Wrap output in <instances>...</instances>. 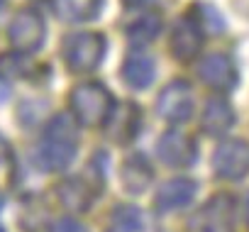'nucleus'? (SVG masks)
<instances>
[{
	"instance_id": "nucleus-1",
	"label": "nucleus",
	"mask_w": 249,
	"mask_h": 232,
	"mask_svg": "<svg viewBox=\"0 0 249 232\" xmlns=\"http://www.w3.org/2000/svg\"><path fill=\"white\" fill-rule=\"evenodd\" d=\"M78 140H76V125L73 118L69 115H56V118L49 123L47 132H44V142H42V152L39 159L47 169L52 171H61L73 161Z\"/></svg>"
},
{
	"instance_id": "nucleus-2",
	"label": "nucleus",
	"mask_w": 249,
	"mask_h": 232,
	"mask_svg": "<svg viewBox=\"0 0 249 232\" xmlns=\"http://www.w3.org/2000/svg\"><path fill=\"white\" fill-rule=\"evenodd\" d=\"M115 100L110 95V90L98 83V81H90V83H81L71 90V110H73V118L86 125V127H98V125H105L107 115L112 110Z\"/></svg>"
},
{
	"instance_id": "nucleus-3",
	"label": "nucleus",
	"mask_w": 249,
	"mask_h": 232,
	"mask_svg": "<svg viewBox=\"0 0 249 232\" xmlns=\"http://www.w3.org/2000/svg\"><path fill=\"white\" fill-rule=\"evenodd\" d=\"M105 56V39L103 35L95 32H83V35H73L66 37L64 42V59L66 66L76 73H90L100 66Z\"/></svg>"
},
{
	"instance_id": "nucleus-4",
	"label": "nucleus",
	"mask_w": 249,
	"mask_h": 232,
	"mask_svg": "<svg viewBox=\"0 0 249 232\" xmlns=\"http://www.w3.org/2000/svg\"><path fill=\"white\" fill-rule=\"evenodd\" d=\"M188 232H234V198L217 193L188 222Z\"/></svg>"
},
{
	"instance_id": "nucleus-5",
	"label": "nucleus",
	"mask_w": 249,
	"mask_h": 232,
	"mask_svg": "<svg viewBox=\"0 0 249 232\" xmlns=\"http://www.w3.org/2000/svg\"><path fill=\"white\" fill-rule=\"evenodd\" d=\"M44 20L35 10H20L8 27V39L13 42L15 52L32 54L44 44Z\"/></svg>"
},
{
	"instance_id": "nucleus-6",
	"label": "nucleus",
	"mask_w": 249,
	"mask_h": 232,
	"mask_svg": "<svg viewBox=\"0 0 249 232\" xmlns=\"http://www.w3.org/2000/svg\"><path fill=\"white\" fill-rule=\"evenodd\" d=\"M213 169L220 178H244L249 171V144L242 140H225L213 154Z\"/></svg>"
},
{
	"instance_id": "nucleus-7",
	"label": "nucleus",
	"mask_w": 249,
	"mask_h": 232,
	"mask_svg": "<svg viewBox=\"0 0 249 232\" xmlns=\"http://www.w3.org/2000/svg\"><path fill=\"white\" fill-rule=\"evenodd\" d=\"M191 112H193V90H191V86L186 81L169 83L159 95V115L171 125H181L191 118Z\"/></svg>"
},
{
	"instance_id": "nucleus-8",
	"label": "nucleus",
	"mask_w": 249,
	"mask_h": 232,
	"mask_svg": "<svg viewBox=\"0 0 249 232\" xmlns=\"http://www.w3.org/2000/svg\"><path fill=\"white\" fill-rule=\"evenodd\" d=\"M200 47H203V32H200L198 20L193 15H183L171 32V42H169L171 54L178 61H191L198 56Z\"/></svg>"
},
{
	"instance_id": "nucleus-9",
	"label": "nucleus",
	"mask_w": 249,
	"mask_h": 232,
	"mask_svg": "<svg viewBox=\"0 0 249 232\" xmlns=\"http://www.w3.org/2000/svg\"><path fill=\"white\" fill-rule=\"evenodd\" d=\"M140 107L135 103H115L110 115H107V120H105V127H107V135L124 144V142H130L137 137V130H140Z\"/></svg>"
},
{
	"instance_id": "nucleus-10",
	"label": "nucleus",
	"mask_w": 249,
	"mask_h": 232,
	"mask_svg": "<svg viewBox=\"0 0 249 232\" xmlns=\"http://www.w3.org/2000/svg\"><path fill=\"white\" fill-rule=\"evenodd\" d=\"M159 157L164 164L169 166H176V169H186L196 161V142L188 137V135H181V132H166L161 140H159V147H157Z\"/></svg>"
},
{
	"instance_id": "nucleus-11",
	"label": "nucleus",
	"mask_w": 249,
	"mask_h": 232,
	"mask_svg": "<svg viewBox=\"0 0 249 232\" xmlns=\"http://www.w3.org/2000/svg\"><path fill=\"white\" fill-rule=\"evenodd\" d=\"M198 73H200L203 83H208L215 90H230V88L237 86V71L225 54L205 56L198 66Z\"/></svg>"
},
{
	"instance_id": "nucleus-12",
	"label": "nucleus",
	"mask_w": 249,
	"mask_h": 232,
	"mask_svg": "<svg viewBox=\"0 0 249 232\" xmlns=\"http://www.w3.org/2000/svg\"><path fill=\"white\" fill-rule=\"evenodd\" d=\"M203 132L213 135V137H222L230 132V127L234 125V112L230 107L227 100L222 98H210L203 107V118H200Z\"/></svg>"
},
{
	"instance_id": "nucleus-13",
	"label": "nucleus",
	"mask_w": 249,
	"mask_h": 232,
	"mask_svg": "<svg viewBox=\"0 0 249 232\" xmlns=\"http://www.w3.org/2000/svg\"><path fill=\"white\" fill-rule=\"evenodd\" d=\"M196 196V181L191 178H171L166 181L157 193V208L159 210H178L188 205Z\"/></svg>"
},
{
	"instance_id": "nucleus-14",
	"label": "nucleus",
	"mask_w": 249,
	"mask_h": 232,
	"mask_svg": "<svg viewBox=\"0 0 249 232\" xmlns=\"http://www.w3.org/2000/svg\"><path fill=\"white\" fill-rule=\"evenodd\" d=\"M103 0H54V13L64 22H88L98 18Z\"/></svg>"
},
{
	"instance_id": "nucleus-15",
	"label": "nucleus",
	"mask_w": 249,
	"mask_h": 232,
	"mask_svg": "<svg viewBox=\"0 0 249 232\" xmlns=\"http://www.w3.org/2000/svg\"><path fill=\"white\" fill-rule=\"evenodd\" d=\"M122 78L132 88H147L154 78V59L147 54H130L122 64Z\"/></svg>"
},
{
	"instance_id": "nucleus-16",
	"label": "nucleus",
	"mask_w": 249,
	"mask_h": 232,
	"mask_svg": "<svg viewBox=\"0 0 249 232\" xmlns=\"http://www.w3.org/2000/svg\"><path fill=\"white\" fill-rule=\"evenodd\" d=\"M56 193H59V200L69 210H73V213L86 210L90 205V200H93V191H90V186L83 178H66V181H61Z\"/></svg>"
},
{
	"instance_id": "nucleus-17",
	"label": "nucleus",
	"mask_w": 249,
	"mask_h": 232,
	"mask_svg": "<svg viewBox=\"0 0 249 232\" xmlns=\"http://www.w3.org/2000/svg\"><path fill=\"white\" fill-rule=\"evenodd\" d=\"M122 181H124V188L132 191V193H142L147 191L149 181H152V166L144 157H132L122 164Z\"/></svg>"
},
{
	"instance_id": "nucleus-18",
	"label": "nucleus",
	"mask_w": 249,
	"mask_h": 232,
	"mask_svg": "<svg viewBox=\"0 0 249 232\" xmlns=\"http://www.w3.org/2000/svg\"><path fill=\"white\" fill-rule=\"evenodd\" d=\"M144 227L142 210L135 205H117L112 210V230L115 232H140Z\"/></svg>"
},
{
	"instance_id": "nucleus-19",
	"label": "nucleus",
	"mask_w": 249,
	"mask_h": 232,
	"mask_svg": "<svg viewBox=\"0 0 249 232\" xmlns=\"http://www.w3.org/2000/svg\"><path fill=\"white\" fill-rule=\"evenodd\" d=\"M159 32H161V18L159 15H144L127 27V37L137 44H147V42L157 39Z\"/></svg>"
},
{
	"instance_id": "nucleus-20",
	"label": "nucleus",
	"mask_w": 249,
	"mask_h": 232,
	"mask_svg": "<svg viewBox=\"0 0 249 232\" xmlns=\"http://www.w3.org/2000/svg\"><path fill=\"white\" fill-rule=\"evenodd\" d=\"M27 71H30V64H27L22 52H5V54H0V78H3V81L22 78Z\"/></svg>"
},
{
	"instance_id": "nucleus-21",
	"label": "nucleus",
	"mask_w": 249,
	"mask_h": 232,
	"mask_svg": "<svg viewBox=\"0 0 249 232\" xmlns=\"http://www.w3.org/2000/svg\"><path fill=\"white\" fill-rule=\"evenodd\" d=\"M52 232H88L81 222H76V220H71V217H64V220H59L56 225H54V230Z\"/></svg>"
},
{
	"instance_id": "nucleus-22",
	"label": "nucleus",
	"mask_w": 249,
	"mask_h": 232,
	"mask_svg": "<svg viewBox=\"0 0 249 232\" xmlns=\"http://www.w3.org/2000/svg\"><path fill=\"white\" fill-rule=\"evenodd\" d=\"M5 161H10V147L3 137H0V166H3Z\"/></svg>"
},
{
	"instance_id": "nucleus-23",
	"label": "nucleus",
	"mask_w": 249,
	"mask_h": 232,
	"mask_svg": "<svg viewBox=\"0 0 249 232\" xmlns=\"http://www.w3.org/2000/svg\"><path fill=\"white\" fill-rule=\"evenodd\" d=\"M127 5H135V8H140V5H147V3H152V0H124Z\"/></svg>"
},
{
	"instance_id": "nucleus-24",
	"label": "nucleus",
	"mask_w": 249,
	"mask_h": 232,
	"mask_svg": "<svg viewBox=\"0 0 249 232\" xmlns=\"http://www.w3.org/2000/svg\"><path fill=\"white\" fill-rule=\"evenodd\" d=\"M244 217H247V225H249V193L244 198Z\"/></svg>"
},
{
	"instance_id": "nucleus-25",
	"label": "nucleus",
	"mask_w": 249,
	"mask_h": 232,
	"mask_svg": "<svg viewBox=\"0 0 249 232\" xmlns=\"http://www.w3.org/2000/svg\"><path fill=\"white\" fill-rule=\"evenodd\" d=\"M0 208H3V193H0Z\"/></svg>"
},
{
	"instance_id": "nucleus-26",
	"label": "nucleus",
	"mask_w": 249,
	"mask_h": 232,
	"mask_svg": "<svg viewBox=\"0 0 249 232\" xmlns=\"http://www.w3.org/2000/svg\"><path fill=\"white\" fill-rule=\"evenodd\" d=\"M0 5H3V0H0Z\"/></svg>"
},
{
	"instance_id": "nucleus-27",
	"label": "nucleus",
	"mask_w": 249,
	"mask_h": 232,
	"mask_svg": "<svg viewBox=\"0 0 249 232\" xmlns=\"http://www.w3.org/2000/svg\"><path fill=\"white\" fill-rule=\"evenodd\" d=\"M0 232H3V230H0Z\"/></svg>"
}]
</instances>
